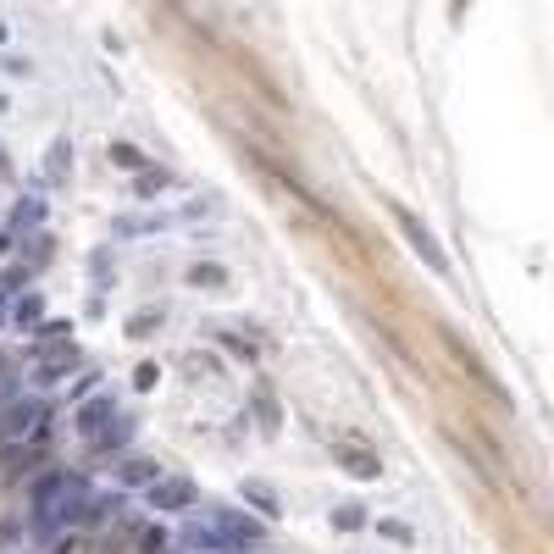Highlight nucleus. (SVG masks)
Wrapping results in <instances>:
<instances>
[{
  "label": "nucleus",
  "mask_w": 554,
  "mask_h": 554,
  "mask_svg": "<svg viewBox=\"0 0 554 554\" xmlns=\"http://www.w3.org/2000/svg\"><path fill=\"white\" fill-rule=\"evenodd\" d=\"M167 183H172V172H167V167H145V172H133V194H139V200L161 194Z\"/></svg>",
  "instance_id": "20"
},
{
  "label": "nucleus",
  "mask_w": 554,
  "mask_h": 554,
  "mask_svg": "<svg viewBox=\"0 0 554 554\" xmlns=\"http://www.w3.org/2000/svg\"><path fill=\"white\" fill-rule=\"evenodd\" d=\"M194 499H200V488H194L189 477H156L145 488V505L150 510H167V516H172V510H194Z\"/></svg>",
  "instance_id": "6"
},
{
  "label": "nucleus",
  "mask_w": 554,
  "mask_h": 554,
  "mask_svg": "<svg viewBox=\"0 0 554 554\" xmlns=\"http://www.w3.org/2000/svg\"><path fill=\"white\" fill-rule=\"evenodd\" d=\"M122 516V488L111 494H89V510H84V527H106V521Z\"/></svg>",
  "instance_id": "14"
},
{
  "label": "nucleus",
  "mask_w": 554,
  "mask_h": 554,
  "mask_svg": "<svg viewBox=\"0 0 554 554\" xmlns=\"http://www.w3.org/2000/svg\"><path fill=\"white\" fill-rule=\"evenodd\" d=\"M0 117H6V95H0Z\"/></svg>",
  "instance_id": "32"
},
{
  "label": "nucleus",
  "mask_w": 554,
  "mask_h": 554,
  "mask_svg": "<svg viewBox=\"0 0 554 554\" xmlns=\"http://www.w3.org/2000/svg\"><path fill=\"white\" fill-rule=\"evenodd\" d=\"M255 410L266 416V427H277V405H272V394H255Z\"/></svg>",
  "instance_id": "30"
},
{
  "label": "nucleus",
  "mask_w": 554,
  "mask_h": 554,
  "mask_svg": "<svg viewBox=\"0 0 554 554\" xmlns=\"http://www.w3.org/2000/svg\"><path fill=\"white\" fill-rule=\"evenodd\" d=\"M89 477L84 471H45V477H34V488H28V527H34V538H56V532H73L84 527V510H89Z\"/></svg>",
  "instance_id": "1"
},
{
  "label": "nucleus",
  "mask_w": 554,
  "mask_h": 554,
  "mask_svg": "<svg viewBox=\"0 0 554 554\" xmlns=\"http://www.w3.org/2000/svg\"><path fill=\"white\" fill-rule=\"evenodd\" d=\"M28 543H34V527H28L23 510L0 521V554H28Z\"/></svg>",
  "instance_id": "10"
},
{
  "label": "nucleus",
  "mask_w": 554,
  "mask_h": 554,
  "mask_svg": "<svg viewBox=\"0 0 554 554\" xmlns=\"http://www.w3.org/2000/svg\"><path fill=\"white\" fill-rule=\"evenodd\" d=\"M89 394H100V372H95V366H84V372L73 377V399H89Z\"/></svg>",
  "instance_id": "24"
},
{
  "label": "nucleus",
  "mask_w": 554,
  "mask_h": 554,
  "mask_svg": "<svg viewBox=\"0 0 554 554\" xmlns=\"http://www.w3.org/2000/svg\"><path fill=\"white\" fill-rule=\"evenodd\" d=\"M73 427H78V438H84L95 455H111V449H122L133 438V416L117 405L111 394H89V399H78V416H73Z\"/></svg>",
  "instance_id": "2"
},
{
  "label": "nucleus",
  "mask_w": 554,
  "mask_h": 554,
  "mask_svg": "<svg viewBox=\"0 0 554 554\" xmlns=\"http://www.w3.org/2000/svg\"><path fill=\"white\" fill-rule=\"evenodd\" d=\"M156 383H161V366H156V361H139V366H133V388H139V394H150Z\"/></svg>",
  "instance_id": "23"
},
{
  "label": "nucleus",
  "mask_w": 554,
  "mask_h": 554,
  "mask_svg": "<svg viewBox=\"0 0 554 554\" xmlns=\"http://www.w3.org/2000/svg\"><path fill=\"white\" fill-rule=\"evenodd\" d=\"M139 554H167V532H161V527H145V538H139Z\"/></svg>",
  "instance_id": "26"
},
{
  "label": "nucleus",
  "mask_w": 554,
  "mask_h": 554,
  "mask_svg": "<svg viewBox=\"0 0 554 554\" xmlns=\"http://www.w3.org/2000/svg\"><path fill=\"white\" fill-rule=\"evenodd\" d=\"M106 161H111V167H122V172H145V167H150V156H145L139 145H128V139H111V145H106Z\"/></svg>",
  "instance_id": "18"
},
{
  "label": "nucleus",
  "mask_w": 554,
  "mask_h": 554,
  "mask_svg": "<svg viewBox=\"0 0 554 554\" xmlns=\"http://www.w3.org/2000/svg\"><path fill=\"white\" fill-rule=\"evenodd\" d=\"M239 494H244V505L261 510V521H277V516H283V505H277V488H272V482H244Z\"/></svg>",
  "instance_id": "15"
},
{
  "label": "nucleus",
  "mask_w": 554,
  "mask_h": 554,
  "mask_svg": "<svg viewBox=\"0 0 554 554\" xmlns=\"http://www.w3.org/2000/svg\"><path fill=\"white\" fill-rule=\"evenodd\" d=\"M333 527H338V532H361V527H366L361 505H338V510H333Z\"/></svg>",
  "instance_id": "22"
},
{
  "label": "nucleus",
  "mask_w": 554,
  "mask_h": 554,
  "mask_svg": "<svg viewBox=\"0 0 554 554\" xmlns=\"http://www.w3.org/2000/svg\"><path fill=\"white\" fill-rule=\"evenodd\" d=\"M73 372H78V350H73V344H61V350L39 355V366H34V388H56V383H67Z\"/></svg>",
  "instance_id": "7"
},
{
  "label": "nucleus",
  "mask_w": 554,
  "mask_h": 554,
  "mask_svg": "<svg viewBox=\"0 0 554 554\" xmlns=\"http://www.w3.org/2000/svg\"><path fill=\"white\" fill-rule=\"evenodd\" d=\"M39 322H45V300H39L34 289H23L12 300V327H17V333H34Z\"/></svg>",
  "instance_id": "12"
},
{
  "label": "nucleus",
  "mask_w": 554,
  "mask_h": 554,
  "mask_svg": "<svg viewBox=\"0 0 554 554\" xmlns=\"http://www.w3.org/2000/svg\"><path fill=\"white\" fill-rule=\"evenodd\" d=\"M0 73H12V78H28V73H34V61H28V56H6V61H0Z\"/></svg>",
  "instance_id": "29"
},
{
  "label": "nucleus",
  "mask_w": 554,
  "mask_h": 554,
  "mask_svg": "<svg viewBox=\"0 0 554 554\" xmlns=\"http://www.w3.org/2000/svg\"><path fill=\"white\" fill-rule=\"evenodd\" d=\"M189 289H205V294L228 289V266H222V261H194L189 266Z\"/></svg>",
  "instance_id": "16"
},
{
  "label": "nucleus",
  "mask_w": 554,
  "mask_h": 554,
  "mask_svg": "<svg viewBox=\"0 0 554 554\" xmlns=\"http://www.w3.org/2000/svg\"><path fill=\"white\" fill-rule=\"evenodd\" d=\"M6 34H12V28H6V17H0V45H6Z\"/></svg>",
  "instance_id": "31"
},
{
  "label": "nucleus",
  "mask_w": 554,
  "mask_h": 554,
  "mask_svg": "<svg viewBox=\"0 0 554 554\" xmlns=\"http://www.w3.org/2000/svg\"><path fill=\"white\" fill-rule=\"evenodd\" d=\"M0 322H6V311H0Z\"/></svg>",
  "instance_id": "33"
},
{
  "label": "nucleus",
  "mask_w": 554,
  "mask_h": 554,
  "mask_svg": "<svg viewBox=\"0 0 554 554\" xmlns=\"http://www.w3.org/2000/svg\"><path fill=\"white\" fill-rule=\"evenodd\" d=\"M50 433V405L34 394H17L0 405V444H45Z\"/></svg>",
  "instance_id": "3"
},
{
  "label": "nucleus",
  "mask_w": 554,
  "mask_h": 554,
  "mask_svg": "<svg viewBox=\"0 0 554 554\" xmlns=\"http://www.w3.org/2000/svg\"><path fill=\"white\" fill-rule=\"evenodd\" d=\"M89 272H95V283L106 289V277H117V266H111V255H106V250H95V255H89Z\"/></svg>",
  "instance_id": "25"
},
{
  "label": "nucleus",
  "mask_w": 554,
  "mask_h": 554,
  "mask_svg": "<svg viewBox=\"0 0 554 554\" xmlns=\"http://www.w3.org/2000/svg\"><path fill=\"white\" fill-rule=\"evenodd\" d=\"M194 516H200L205 527L217 532V538L228 543L233 554H244V549H261V543H266V521L244 516V510H228V505H205V510H194Z\"/></svg>",
  "instance_id": "4"
},
{
  "label": "nucleus",
  "mask_w": 554,
  "mask_h": 554,
  "mask_svg": "<svg viewBox=\"0 0 554 554\" xmlns=\"http://www.w3.org/2000/svg\"><path fill=\"white\" fill-rule=\"evenodd\" d=\"M156 477H167V471H161V460H150V455H128V460L117 466V482H122V488H150Z\"/></svg>",
  "instance_id": "9"
},
{
  "label": "nucleus",
  "mask_w": 554,
  "mask_h": 554,
  "mask_svg": "<svg viewBox=\"0 0 554 554\" xmlns=\"http://www.w3.org/2000/svg\"><path fill=\"white\" fill-rule=\"evenodd\" d=\"M388 217H394V228L405 233V244H410V255L427 266V272H438V277H449V255H444V244L433 239V228H427L416 211H405L399 200H388Z\"/></svg>",
  "instance_id": "5"
},
{
  "label": "nucleus",
  "mask_w": 554,
  "mask_h": 554,
  "mask_svg": "<svg viewBox=\"0 0 554 554\" xmlns=\"http://www.w3.org/2000/svg\"><path fill=\"white\" fill-rule=\"evenodd\" d=\"M39 222H45V200H39V194H23V200L12 205V222H6V233L17 239V233H34Z\"/></svg>",
  "instance_id": "11"
},
{
  "label": "nucleus",
  "mask_w": 554,
  "mask_h": 554,
  "mask_svg": "<svg viewBox=\"0 0 554 554\" xmlns=\"http://www.w3.org/2000/svg\"><path fill=\"white\" fill-rule=\"evenodd\" d=\"M61 344H73V322H39L34 327V355H50Z\"/></svg>",
  "instance_id": "17"
},
{
  "label": "nucleus",
  "mask_w": 554,
  "mask_h": 554,
  "mask_svg": "<svg viewBox=\"0 0 554 554\" xmlns=\"http://www.w3.org/2000/svg\"><path fill=\"white\" fill-rule=\"evenodd\" d=\"M161 322H167V316H161V305H145V311H133L128 322H122V333H128V338H156Z\"/></svg>",
  "instance_id": "19"
},
{
  "label": "nucleus",
  "mask_w": 554,
  "mask_h": 554,
  "mask_svg": "<svg viewBox=\"0 0 554 554\" xmlns=\"http://www.w3.org/2000/svg\"><path fill=\"white\" fill-rule=\"evenodd\" d=\"M377 532H383V538H394V543H410V538H416L405 521H377Z\"/></svg>",
  "instance_id": "27"
},
{
  "label": "nucleus",
  "mask_w": 554,
  "mask_h": 554,
  "mask_svg": "<svg viewBox=\"0 0 554 554\" xmlns=\"http://www.w3.org/2000/svg\"><path fill=\"white\" fill-rule=\"evenodd\" d=\"M338 466L350 471L355 482H377V477H383V460H377L372 449H355V444H338Z\"/></svg>",
  "instance_id": "8"
},
{
  "label": "nucleus",
  "mask_w": 554,
  "mask_h": 554,
  "mask_svg": "<svg viewBox=\"0 0 554 554\" xmlns=\"http://www.w3.org/2000/svg\"><path fill=\"white\" fill-rule=\"evenodd\" d=\"M67 172H73V139L61 133V139H50V150H45V183H67Z\"/></svg>",
  "instance_id": "13"
},
{
  "label": "nucleus",
  "mask_w": 554,
  "mask_h": 554,
  "mask_svg": "<svg viewBox=\"0 0 554 554\" xmlns=\"http://www.w3.org/2000/svg\"><path fill=\"white\" fill-rule=\"evenodd\" d=\"M23 394V377H17V361H6V355H0V405H6V399H17Z\"/></svg>",
  "instance_id": "21"
},
{
  "label": "nucleus",
  "mask_w": 554,
  "mask_h": 554,
  "mask_svg": "<svg viewBox=\"0 0 554 554\" xmlns=\"http://www.w3.org/2000/svg\"><path fill=\"white\" fill-rule=\"evenodd\" d=\"M45 543H50L45 554H78V538H73V532H56V538H45Z\"/></svg>",
  "instance_id": "28"
}]
</instances>
